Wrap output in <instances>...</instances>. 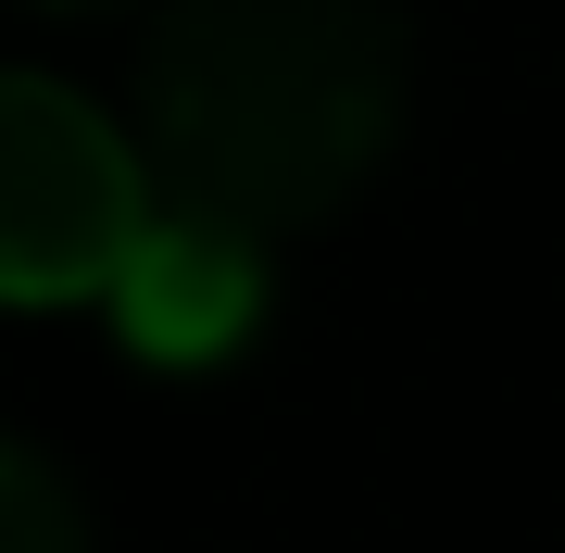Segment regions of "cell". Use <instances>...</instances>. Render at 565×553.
I'll return each mask as SVG.
<instances>
[{
	"instance_id": "1",
	"label": "cell",
	"mask_w": 565,
	"mask_h": 553,
	"mask_svg": "<svg viewBox=\"0 0 565 553\" xmlns=\"http://www.w3.org/2000/svg\"><path fill=\"white\" fill-rule=\"evenodd\" d=\"M415 102L403 0H163L139 39V151L163 214L239 240L340 214Z\"/></svg>"
},
{
	"instance_id": "2",
	"label": "cell",
	"mask_w": 565,
	"mask_h": 553,
	"mask_svg": "<svg viewBox=\"0 0 565 553\" xmlns=\"http://www.w3.org/2000/svg\"><path fill=\"white\" fill-rule=\"evenodd\" d=\"M163 189H151V151L63 88L51 63H25L0 88V289L13 302H88V289L126 277V252L151 240Z\"/></svg>"
},
{
	"instance_id": "3",
	"label": "cell",
	"mask_w": 565,
	"mask_h": 553,
	"mask_svg": "<svg viewBox=\"0 0 565 553\" xmlns=\"http://www.w3.org/2000/svg\"><path fill=\"white\" fill-rule=\"evenodd\" d=\"M114 315H126V340L151 365H214L264 315V240H239L214 214H151V240L114 277Z\"/></svg>"
},
{
	"instance_id": "4",
	"label": "cell",
	"mask_w": 565,
	"mask_h": 553,
	"mask_svg": "<svg viewBox=\"0 0 565 553\" xmlns=\"http://www.w3.org/2000/svg\"><path fill=\"white\" fill-rule=\"evenodd\" d=\"M0 553H88L76 478H63L39 440H0Z\"/></svg>"
},
{
	"instance_id": "5",
	"label": "cell",
	"mask_w": 565,
	"mask_h": 553,
	"mask_svg": "<svg viewBox=\"0 0 565 553\" xmlns=\"http://www.w3.org/2000/svg\"><path fill=\"white\" fill-rule=\"evenodd\" d=\"M63 13H76V0H63Z\"/></svg>"
}]
</instances>
